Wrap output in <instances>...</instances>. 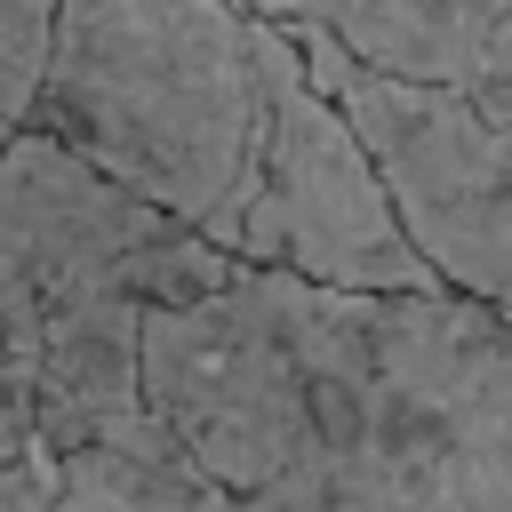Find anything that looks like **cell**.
Masks as SVG:
<instances>
[{
    "label": "cell",
    "mask_w": 512,
    "mask_h": 512,
    "mask_svg": "<svg viewBox=\"0 0 512 512\" xmlns=\"http://www.w3.org/2000/svg\"><path fill=\"white\" fill-rule=\"evenodd\" d=\"M224 256L200 248L160 208L88 176L32 128L0 136V360L24 368L40 344L160 312L224 288Z\"/></svg>",
    "instance_id": "obj_3"
},
{
    "label": "cell",
    "mask_w": 512,
    "mask_h": 512,
    "mask_svg": "<svg viewBox=\"0 0 512 512\" xmlns=\"http://www.w3.org/2000/svg\"><path fill=\"white\" fill-rule=\"evenodd\" d=\"M40 512H224V496L168 448V432H152L128 448L64 456Z\"/></svg>",
    "instance_id": "obj_7"
},
{
    "label": "cell",
    "mask_w": 512,
    "mask_h": 512,
    "mask_svg": "<svg viewBox=\"0 0 512 512\" xmlns=\"http://www.w3.org/2000/svg\"><path fill=\"white\" fill-rule=\"evenodd\" d=\"M8 464H48L40 448H32V416H24V384H16V368L0 360V472Z\"/></svg>",
    "instance_id": "obj_9"
},
{
    "label": "cell",
    "mask_w": 512,
    "mask_h": 512,
    "mask_svg": "<svg viewBox=\"0 0 512 512\" xmlns=\"http://www.w3.org/2000/svg\"><path fill=\"white\" fill-rule=\"evenodd\" d=\"M48 8L56 0H0V128H24L40 56H48Z\"/></svg>",
    "instance_id": "obj_8"
},
{
    "label": "cell",
    "mask_w": 512,
    "mask_h": 512,
    "mask_svg": "<svg viewBox=\"0 0 512 512\" xmlns=\"http://www.w3.org/2000/svg\"><path fill=\"white\" fill-rule=\"evenodd\" d=\"M56 488V464H8L0 472V512H40Z\"/></svg>",
    "instance_id": "obj_10"
},
{
    "label": "cell",
    "mask_w": 512,
    "mask_h": 512,
    "mask_svg": "<svg viewBox=\"0 0 512 512\" xmlns=\"http://www.w3.org/2000/svg\"><path fill=\"white\" fill-rule=\"evenodd\" d=\"M272 32H320L344 56L512 104V0H232Z\"/></svg>",
    "instance_id": "obj_6"
},
{
    "label": "cell",
    "mask_w": 512,
    "mask_h": 512,
    "mask_svg": "<svg viewBox=\"0 0 512 512\" xmlns=\"http://www.w3.org/2000/svg\"><path fill=\"white\" fill-rule=\"evenodd\" d=\"M248 64H256V168L232 224V264L288 272L336 296H440V280L408 256L360 144L320 104L296 48L256 16H248Z\"/></svg>",
    "instance_id": "obj_5"
},
{
    "label": "cell",
    "mask_w": 512,
    "mask_h": 512,
    "mask_svg": "<svg viewBox=\"0 0 512 512\" xmlns=\"http://www.w3.org/2000/svg\"><path fill=\"white\" fill-rule=\"evenodd\" d=\"M24 128L232 264L256 168L248 16L232 0H56Z\"/></svg>",
    "instance_id": "obj_2"
},
{
    "label": "cell",
    "mask_w": 512,
    "mask_h": 512,
    "mask_svg": "<svg viewBox=\"0 0 512 512\" xmlns=\"http://www.w3.org/2000/svg\"><path fill=\"white\" fill-rule=\"evenodd\" d=\"M136 384L224 512H512L504 312L232 264L136 320Z\"/></svg>",
    "instance_id": "obj_1"
},
{
    "label": "cell",
    "mask_w": 512,
    "mask_h": 512,
    "mask_svg": "<svg viewBox=\"0 0 512 512\" xmlns=\"http://www.w3.org/2000/svg\"><path fill=\"white\" fill-rule=\"evenodd\" d=\"M280 40L296 48L304 80L320 88V104L360 144L408 256L448 296L504 312V272H512L504 136H512V104H480V96L432 88V80H392L320 32H280Z\"/></svg>",
    "instance_id": "obj_4"
},
{
    "label": "cell",
    "mask_w": 512,
    "mask_h": 512,
    "mask_svg": "<svg viewBox=\"0 0 512 512\" xmlns=\"http://www.w3.org/2000/svg\"><path fill=\"white\" fill-rule=\"evenodd\" d=\"M0 136H8V128H0Z\"/></svg>",
    "instance_id": "obj_11"
}]
</instances>
